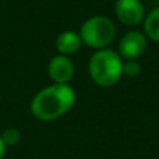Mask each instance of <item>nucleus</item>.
Wrapping results in <instances>:
<instances>
[{"label":"nucleus","mask_w":159,"mask_h":159,"mask_svg":"<svg viewBox=\"0 0 159 159\" xmlns=\"http://www.w3.org/2000/svg\"><path fill=\"white\" fill-rule=\"evenodd\" d=\"M140 63L137 60H127L126 63H123V74H126L127 77H135L140 73Z\"/></svg>","instance_id":"obj_10"},{"label":"nucleus","mask_w":159,"mask_h":159,"mask_svg":"<svg viewBox=\"0 0 159 159\" xmlns=\"http://www.w3.org/2000/svg\"><path fill=\"white\" fill-rule=\"evenodd\" d=\"M116 16L123 24L134 27L140 24L144 18V6L140 0H117L115 4Z\"/></svg>","instance_id":"obj_5"},{"label":"nucleus","mask_w":159,"mask_h":159,"mask_svg":"<svg viewBox=\"0 0 159 159\" xmlns=\"http://www.w3.org/2000/svg\"><path fill=\"white\" fill-rule=\"evenodd\" d=\"M4 154H6V145L3 144L2 137H0V159H3V157H4Z\"/></svg>","instance_id":"obj_11"},{"label":"nucleus","mask_w":159,"mask_h":159,"mask_svg":"<svg viewBox=\"0 0 159 159\" xmlns=\"http://www.w3.org/2000/svg\"><path fill=\"white\" fill-rule=\"evenodd\" d=\"M75 102V92L69 84H52L41 89L31 101V113L38 120L50 121L66 115Z\"/></svg>","instance_id":"obj_1"},{"label":"nucleus","mask_w":159,"mask_h":159,"mask_svg":"<svg viewBox=\"0 0 159 159\" xmlns=\"http://www.w3.org/2000/svg\"><path fill=\"white\" fill-rule=\"evenodd\" d=\"M0 137H2V141L6 145V148L7 147H16L21 141V131L16 127H8L0 134Z\"/></svg>","instance_id":"obj_9"},{"label":"nucleus","mask_w":159,"mask_h":159,"mask_svg":"<svg viewBox=\"0 0 159 159\" xmlns=\"http://www.w3.org/2000/svg\"><path fill=\"white\" fill-rule=\"evenodd\" d=\"M116 27L107 17L96 16L82 24L80 36L82 42L93 49H102L115 39Z\"/></svg>","instance_id":"obj_3"},{"label":"nucleus","mask_w":159,"mask_h":159,"mask_svg":"<svg viewBox=\"0 0 159 159\" xmlns=\"http://www.w3.org/2000/svg\"><path fill=\"white\" fill-rule=\"evenodd\" d=\"M147 49V38L144 34L138 31H131L127 32L121 38L119 43V52L120 56L127 60H135L140 57Z\"/></svg>","instance_id":"obj_4"},{"label":"nucleus","mask_w":159,"mask_h":159,"mask_svg":"<svg viewBox=\"0 0 159 159\" xmlns=\"http://www.w3.org/2000/svg\"><path fill=\"white\" fill-rule=\"evenodd\" d=\"M144 30L149 39L155 42H159V7L152 10L149 16L145 18Z\"/></svg>","instance_id":"obj_8"},{"label":"nucleus","mask_w":159,"mask_h":159,"mask_svg":"<svg viewBox=\"0 0 159 159\" xmlns=\"http://www.w3.org/2000/svg\"><path fill=\"white\" fill-rule=\"evenodd\" d=\"M88 69L93 82L101 87H112L123 74V61L116 52L101 49L91 57Z\"/></svg>","instance_id":"obj_2"},{"label":"nucleus","mask_w":159,"mask_h":159,"mask_svg":"<svg viewBox=\"0 0 159 159\" xmlns=\"http://www.w3.org/2000/svg\"><path fill=\"white\" fill-rule=\"evenodd\" d=\"M82 39L80 34L74 31H64L56 38V49L59 50L60 55L69 56L75 53L81 48Z\"/></svg>","instance_id":"obj_7"},{"label":"nucleus","mask_w":159,"mask_h":159,"mask_svg":"<svg viewBox=\"0 0 159 159\" xmlns=\"http://www.w3.org/2000/svg\"><path fill=\"white\" fill-rule=\"evenodd\" d=\"M48 73L56 84H69L74 75V64L67 56L57 55L49 61Z\"/></svg>","instance_id":"obj_6"}]
</instances>
